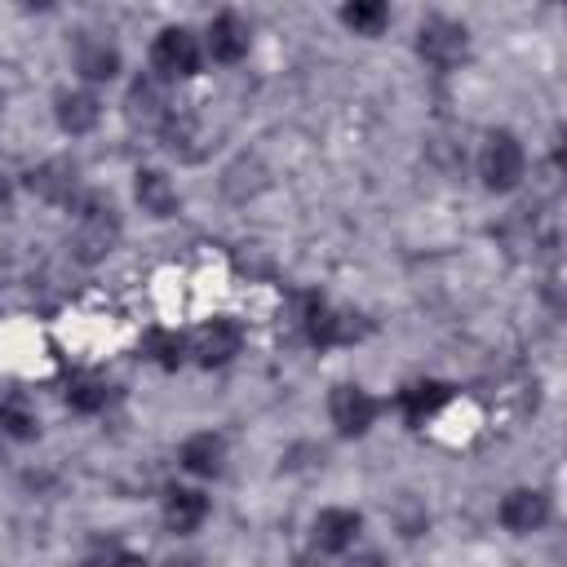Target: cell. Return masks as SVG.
Wrapping results in <instances>:
<instances>
[{
  "mask_svg": "<svg viewBox=\"0 0 567 567\" xmlns=\"http://www.w3.org/2000/svg\"><path fill=\"white\" fill-rule=\"evenodd\" d=\"M31 190L44 199V204H58V208H71L80 199V168L71 159H44L35 173H31Z\"/></svg>",
  "mask_w": 567,
  "mask_h": 567,
  "instance_id": "30bf717a",
  "label": "cell"
},
{
  "mask_svg": "<svg viewBox=\"0 0 567 567\" xmlns=\"http://www.w3.org/2000/svg\"><path fill=\"white\" fill-rule=\"evenodd\" d=\"M164 567H190V563H164Z\"/></svg>",
  "mask_w": 567,
  "mask_h": 567,
  "instance_id": "484cf974",
  "label": "cell"
},
{
  "mask_svg": "<svg viewBox=\"0 0 567 567\" xmlns=\"http://www.w3.org/2000/svg\"><path fill=\"white\" fill-rule=\"evenodd\" d=\"M75 66H80V75L93 80V84L115 80V75H120V49L106 44V40H84V44L75 49Z\"/></svg>",
  "mask_w": 567,
  "mask_h": 567,
  "instance_id": "d6986e66",
  "label": "cell"
},
{
  "mask_svg": "<svg viewBox=\"0 0 567 567\" xmlns=\"http://www.w3.org/2000/svg\"><path fill=\"white\" fill-rule=\"evenodd\" d=\"M416 53H421L425 66L452 71V66H461L465 53H470V31H465L461 22L434 13V18H425V22L416 27Z\"/></svg>",
  "mask_w": 567,
  "mask_h": 567,
  "instance_id": "3957f363",
  "label": "cell"
},
{
  "mask_svg": "<svg viewBox=\"0 0 567 567\" xmlns=\"http://www.w3.org/2000/svg\"><path fill=\"white\" fill-rule=\"evenodd\" d=\"M341 22L354 31V35H381V27L390 22V9L381 0H354L341 9Z\"/></svg>",
  "mask_w": 567,
  "mask_h": 567,
  "instance_id": "7402d4cb",
  "label": "cell"
},
{
  "mask_svg": "<svg viewBox=\"0 0 567 567\" xmlns=\"http://www.w3.org/2000/svg\"><path fill=\"white\" fill-rule=\"evenodd\" d=\"M523 173H527V151H523V142H518L509 128L487 133V137H483V151H478V177H483V186L496 190V195H505V190H514V186L523 182Z\"/></svg>",
  "mask_w": 567,
  "mask_h": 567,
  "instance_id": "6da1fadb",
  "label": "cell"
},
{
  "mask_svg": "<svg viewBox=\"0 0 567 567\" xmlns=\"http://www.w3.org/2000/svg\"><path fill=\"white\" fill-rule=\"evenodd\" d=\"M204 62V44L195 31L186 27H164L155 40H151V71L155 80L173 84V80H190Z\"/></svg>",
  "mask_w": 567,
  "mask_h": 567,
  "instance_id": "7a4b0ae2",
  "label": "cell"
},
{
  "mask_svg": "<svg viewBox=\"0 0 567 567\" xmlns=\"http://www.w3.org/2000/svg\"><path fill=\"white\" fill-rule=\"evenodd\" d=\"M0 434L13 439V443H27V439L40 434V416H35V408H31L22 394H9V399L0 403Z\"/></svg>",
  "mask_w": 567,
  "mask_h": 567,
  "instance_id": "ffe728a7",
  "label": "cell"
},
{
  "mask_svg": "<svg viewBox=\"0 0 567 567\" xmlns=\"http://www.w3.org/2000/svg\"><path fill=\"white\" fill-rule=\"evenodd\" d=\"M496 518H501L505 532H514V536H532V532H540V527L549 523V496L536 492V487H514V492L501 501Z\"/></svg>",
  "mask_w": 567,
  "mask_h": 567,
  "instance_id": "ba28073f",
  "label": "cell"
},
{
  "mask_svg": "<svg viewBox=\"0 0 567 567\" xmlns=\"http://www.w3.org/2000/svg\"><path fill=\"white\" fill-rule=\"evenodd\" d=\"M447 399H452L447 381H412V385L399 390V412H403L408 425H425Z\"/></svg>",
  "mask_w": 567,
  "mask_h": 567,
  "instance_id": "2e32d148",
  "label": "cell"
},
{
  "mask_svg": "<svg viewBox=\"0 0 567 567\" xmlns=\"http://www.w3.org/2000/svg\"><path fill=\"white\" fill-rule=\"evenodd\" d=\"M239 341H244L239 323H230V319H208V323H199V332L190 337L186 350H190L204 368H221V363H230V359L239 354Z\"/></svg>",
  "mask_w": 567,
  "mask_h": 567,
  "instance_id": "9c48e42d",
  "label": "cell"
},
{
  "mask_svg": "<svg viewBox=\"0 0 567 567\" xmlns=\"http://www.w3.org/2000/svg\"><path fill=\"white\" fill-rule=\"evenodd\" d=\"M111 399H115L111 385H106L102 377H93V372H80V377L66 381V403H71V412H80V416H97V412H106Z\"/></svg>",
  "mask_w": 567,
  "mask_h": 567,
  "instance_id": "ac0fdd59",
  "label": "cell"
},
{
  "mask_svg": "<svg viewBox=\"0 0 567 567\" xmlns=\"http://www.w3.org/2000/svg\"><path fill=\"white\" fill-rule=\"evenodd\" d=\"M301 328H306V341L319 346V350H332V346H350L359 337V323L354 315L328 306L323 297H306L301 301Z\"/></svg>",
  "mask_w": 567,
  "mask_h": 567,
  "instance_id": "277c9868",
  "label": "cell"
},
{
  "mask_svg": "<svg viewBox=\"0 0 567 567\" xmlns=\"http://www.w3.org/2000/svg\"><path fill=\"white\" fill-rule=\"evenodd\" d=\"M115 239H120L115 208L111 204H97V199L80 204V213H75V248H80V257L84 261H97L102 252H111Z\"/></svg>",
  "mask_w": 567,
  "mask_h": 567,
  "instance_id": "5b68a950",
  "label": "cell"
},
{
  "mask_svg": "<svg viewBox=\"0 0 567 567\" xmlns=\"http://www.w3.org/2000/svg\"><path fill=\"white\" fill-rule=\"evenodd\" d=\"M84 567H128V558H124L120 549H97V554H93Z\"/></svg>",
  "mask_w": 567,
  "mask_h": 567,
  "instance_id": "603a6c76",
  "label": "cell"
},
{
  "mask_svg": "<svg viewBox=\"0 0 567 567\" xmlns=\"http://www.w3.org/2000/svg\"><path fill=\"white\" fill-rule=\"evenodd\" d=\"M359 527H363L359 509L328 505V509H319V518H315V545H319L323 554H346V549L359 540Z\"/></svg>",
  "mask_w": 567,
  "mask_h": 567,
  "instance_id": "5bb4252c",
  "label": "cell"
},
{
  "mask_svg": "<svg viewBox=\"0 0 567 567\" xmlns=\"http://www.w3.org/2000/svg\"><path fill=\"white\" fill-rule=\"evenodd\" d=\"M53 115H58V128H62V133L80 137V133H89V128L102 120V102H97V93H89V89H62Z\"/></svg>",
  "mask_w": 567,
  "mask_h": 567,
  "instance_id": "9a60e30c",
  "label": "cell"
},
{
  "mask_svg": "<svg viewBox=\"0 0 567 567\" xmlns=\"http://www.w3.org/2000/svg\"><path fill=\"white\" fill-rule=\"evenodd\" d=\"M377 399L363 390V385H332V394H328V416H332V425H337V434H346V439H359V434H368L372 430V421H377Z\"/></svg>",
  "mask_w": 567,
  "mask_h": 567,
  "instance_id": "8992f818",
  "label": "cell"
},
{
  "mask_svg": "<svg viewBox=\"0 0 567 567\" xmlns=\"http://www.w3.org/2000/svg\"><path fill=\"white\" fill-rule=\"evenodd\" d=\"M9 199H13V177H9V168L0 164V208H4Z\"/></svg>",
  "mask_w": 567,
  "mask_h": 567,
  "instance_id": "cb8c5ba5",
  "label": "cell"
},
{
  "mask_svg": "<svg viewBox=\"0 0 567 567\" xmlns=\"http://www.w3.org/2000/svg\"><path fill=\"white\" fill-rule=\"evenodd\" d=\"M142 354H146L155 368L173 372V368H182V359H186V341H182L177 332H168V328H155V332H146Z\"/></svg>",
  "mask_w": 567,
  "mask_h": 567,
  "instance_id": "44dd1931",
  "label": "cell"
},
{
  "mask_svg": "<svg viewBox=\"0 0 567 567\" xmlns=\"http://www.w3.org/2000/svg\"><path fill=\"white\" fill-rule=\"evenodd\" d=\"M128 115H133L137 124H146V128H164V124L173 120L168 84H164V80H155V75L133 80V89H128Z\"/></svg>",
  "mask_w": 567,
  "mask_h": 567,
  "instance_id": "7c38bea8",
  "label": "cell"
},
{
  "mask_svg": "<svg viewBox=\"0 0 567 567\" xmlns=\"http://www.w3.org/2000/svg\"><path fill=\"white\" fill-rule=\"evenodd\" d=\"M350 567H385V563H381V554H363V558H354Z\"/></svg>",
  "mask_w": 567,
  "mask_h": 567,
  "instance_id": "d4e9b609",
  "label": "cell"
},
{
  "mask_svg": "<svg viewBox=\"0 0 567 567\" xmlns=\"http://www.w3.org/2000/svg\"><path fill=\"white\" fill-rule=\"evenodd\" d=\"M133 195H137L142 213H151V217H173V213L182 208L177 186H173L159 168H142V173H137V182H133Z\"/></svg>",
  "mask_w": 567,
  "mask_h": 567,
  "instance_id": "e0dca14e",
  "label": "cell"
},
{
  "mask_svg": "<svg viewBox=\"0 0 567 567\" xmlns=\"http://www.w3.org/2000/svg\"><path fill=\"white\" fill-rule=\"evenodd\" d=\"M204 518H208V496H204L199 487L173 483V487L164 492V523H168V532L190 536V532L204 527Z\"/></svg>",
  "mask_w": 567,
  "mask_h": 567,
  "instance_id": "8fae6325",
  "label": "cell"
},
{
  "mask_svg": "<svg viewBox=\"0 0 567 567\" xmlns=\"http://www.w3.org/2000/svg\"><path fill=\"white\" fill-rule=\"evenodd\" d=\"M177 461H182V470L195 474V478H217V474L226 470V439L213 434V430H199V434H190V439L177 447Z\"/></svg>",
  "mask_w": 567,
  "mask_h": 567,
  "instance_id": "4fadbf2b",
  "label": "cell"
},
{
  "mask_svg": "<svg viewBox=\"0 0 567 567\" xmlns=\"http://www.w3.org/2000/svg\"><path fill=\"white\" fill-rule=\"evenodd\" d=\"M248 49H252V31H248V22H244L239 13H217V18L208 22V31H204V53H208L213 62L235 66V62L248 58Z\"/></svg>",
  "mask_w": 567,
  "mask_h": 567,
  "instance_id": "52a82bcc",
  "label": "cell"
}]
</instances>
